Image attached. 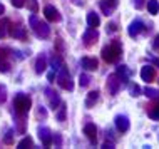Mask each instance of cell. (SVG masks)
Listing matches in <instances>:
<instances>
[{"label":"cell","mask_w":159,"mask_h":149,"mask_svg":"<svg viewBox=\"0 0 159 149\" xmlns=\"http://www.w3.org/2000/svg\"><path fill=\"white\" fill-rule=\"evenodd\" d=\"M121 54H122V49H121V44L119 42H112V44L106 45L102 49V59L107 62V64H114L121 59Z\"/></svg>","instance_id":"6da1fadb"},{"label":"cell","mask_w":159,"mask_h":149,"mask_svg":"<svg viewBox=\"0 0 159 149\" xmlns=\"http://www.w3.org/2000/svg\"><path fill=\"white\" fill-rule=\"evenodd\" d=\"M29 24H30L32 30L35 32V35L40 37V39H47V37L50 35V27L45 22L39 20L37 15H30V17H29Z\"/></svg>","instance_id":"7a4b0ae2"},{"label":"cell","mask_w":159,"mask_h":149,"mask_svg":"<svg viewBox=\"0 0 159 149\" xmlns=\"http://www.w3.org/2000/svg\"><path fill=\"white\" fill-rule=\"evenodd\" d=\"M30 106H32V101H30V97H29V96L22 94V92L15 96V99H14V107H15V112H17V114L25 116V114L29 112V109H30Z\"/></svg>","instance_id":"3957f363"},{"label":"cell","mask_w":159,"mask_h":149,"mask_svg":"<svg viewBox=\"0 0 159 149\" xmlns=\"http://www.w3.org/2000/svg\"><path fill=\"white\" fill-rule=\"evenodd\" d=\"M57 84L62 89H66V91H72V89H74V82H72L70 75H69V70H67L66 64L57 70Z\"/></svg>","instance_id":"277c9868"},{"label":"cell","mask_w":159,"mask_h":149,"mask_svg":"<svg viewBox=\"0 0 159 149\" xmlns=\"http://www.w3.org/2000/svg\"><path fill=\"white\" fill-rule=\"evenodd\" d=\"M122 86V82H121V79L117 77L116 74L112 75H109V79H107V89H109V92H111V96H116L119 92V89H121Z\"/></svg>","instance_id":"5b68a950"},{"label":"cell","mask_w":159,"mask_h":149,"mask_svg":"<svg viewBox=\"0 0 159 149\" xmlns=\"http://www.w3.org/2000/svg\"><path fill=\"white\" fill-rule=\"evenodd\" d=\"M44 15L49 22H61V19H62L61 14H59V10L54 5H47L44 8Z\"/></svg>","instance_id":"8992f818"},{"label":"cell","mask_w":159,"mask_h":149,"mask_svg":"<svg viewBox=\"0 0 159 149\" xmlns=\"http://www.w3.org/2000/svg\"><path fill=\"white\" fill-rule=\"evenodd\" d=\"M39 138H40L44 147H49L52 144V133L49 127H39Z\"/></svg>","instance_id":"52a82bcc"},{"label":"cell","mask_w":159,"mask_h":149,"mask_svg":"<svg viewBox=\"0 0 159 149\" xmlns=\"http://www.w3.org/2000/svg\"><path fill=\"white\" fill-rule=\"evenodd\" d=\"M82 39H84V42H85V45H92L94 42H97V39H99L97 29H89V30H85Z\"/></svg>","instance_id":"ba28073f"},{"label":"cell","mask_w":159,"mask_h":149,"mask_svg":"<svg viewBox=\"0 0 159 149\" xmlns=\"http://www.w3.org/2000/svg\"><path fill=\"white\" fill-rule=\"evenodd\" d=\"M141 77H143V80H146V82H152L154 77H156L154 67L152 65H144L143 69H141Z\"/></svg>","instance_id":"9c48e42d"},{"label":"cell","mask_w":159,"mask_h":149,"mask_svg":"<svg viewBox=\"0 0 159 149\" xmlns=\"http://www.w3.org/2000/svg\"><path fill=\"white\" fill-rule=\"evenodd\" d=\"M101 8L104 12V15H111V12L117 7V0H101Z\"/></svg>","instance_id":"30bf717a"},{"label":"cell","mask_w":159,"mask_h":149,"mask_svg":"<svg viewBox=\"0 0 159 149\" xmlns=\"http://www.w3.org/2000/svg\"><path fill=\"white\" fill-rule=\"evenodd\" d=\"M116 127L119 133H126L129 131V119L126 116H117L116 117Z\"/></svg>","instance_id":"8fae6325"},{"label":"cell","mask_w":159,"mask_h":149,"mask_svg":"<svg viewBox=\"0 0 159 149\" xmlns=\"http://www.w3.org/2000/svg\"><path fill=\"white\" fill-rule=\"evenodd\" d=\"M8 49H0V72H7L10 69V64L7 62Z\"/></svg>","instance_id":"7c38bea8"},{"label":"cell","mask_w":159,"mask_h":149,"mask_svg":"<svg viewBox=\"0 0 159 149\" xmlns=\"http://www.w3.org/2000/svg\"><path fill=\"white\" fill-rule=\"evenodd\" d=\"M80 65H82L85 70H96L97 69V59L82 57V59H80Z\"/></svg>","instance_id":"4fadbf2b"},{"label":"cell","mask_w":159,"mask_h":149,"mask_svg":"<svg viewBox=\"0 0 159 149\" xmlns=\"http://www.w3.org/2000/svg\"><path fill=\"white\" fill-rule=\"evenodd\" d=\"M84 134L87 136L89 139H91V142H96V139H97V129H96V126L94 124H85L84 126Z\"/></svg>","instance_id":"5bb4252c"},{"label":"cell","mask_w":159,"mask_h":149,"mask_svg":"<svg viewBox=\"0 0 159 149\" xmlns=\"http://www.w3.org/2000/svg\"><path fill=\"white\" fill-rule=\"evenodd\" d=\"M144 29V24L141 22V20H134V22H132L131 25H129V35L131 37H136L137 34H141V30H143Z\"/></svg>","instance_id":"9a60e30c"},{"label":"cell","mask_w":159,"mask_h":149,"mask_svg":"<svg viewBox=\"0 0 159 149\" xmlns=\"http://www.w3.org/2000/svg\"><path fill=\"white\" fill-rule=\"evenodd\" d=\"M87 24L91 29H97L99 24H101V19H99V15L96 14V12H89L87 14Z\"/></svg>","instance_id":"2e32d148"},{"label":"cell","mask_w":159,"mask_h":149,"mask_svg":"<svg viewBox=\"0 0 159 149\" xmlns=\"http://www.w3.org/2000/svg\"><path fill=\"white\" fill-rule=\"evenodd\" d=\"M45 69H47V59H45V55H39L37 62H35V72H37V74H42Z\"/></svg>","instance_id":"e0dca14e"},{"label":"cell","mask_w":159,"mask_h":149,"mask_svg":"<svg viewBox=\"0 0 159 149\" xmlns=\"http://www.w3.org/2000/svg\"><path fill=\"white\" fill-rule=\"evenodd\" d=\"M47 97H49L50 99V107H52L54 111L59 107V104H61V99H59V96H57V92H52V91H49V89H47Z\"/></svg>","instance_id":"ac0fdd59"},{"label":"cell","mask_w":159,"mask_h":149,"mask_svg":"<svg viewBox=\"0 0 159 149\" xmlns=\"http://www.w3.org/2000/svg\"><path fill=\"white\" fill-rule=\"evenodd\" d=\"M116 75L121 79V82H127V80H129V70H127V67L126 65H119Z\"/></svg>","instance_id":"d6986e66"},{"label":"cell","mask_w":159,"mask_h":149,"mask_svg":"<svg viewBox=\"0 0 159 149\" xmlns=\"http://www.w3.org/2000/svg\"><path fill=\"white\" fill-rule=\"evenodd\" d=\"M97 99H99V92L97 91L89 92L87 99H85V107H94V104L97 102Z\"/></svg>","instance_id":"ffe728a7"},{"label":"cell","mask_w":159,"mask_h":149,"mask_svg":"<svg viewBox=\"0 0 159 149\" xmlns=\"http://www.w3.org/2000/svg\"><path fill=\"white\" fill-rule=\"evenodd\" d=\"M148 10L151 15H156L159 12V2L157 0H148Z\"/></svg>","instance_id":"44dd1931"},{"label":"cell","mask_w":159,"mask_h":149,"mask_svg":"<svg viewBox=\"0 0 159 149\" xmlns=\"http://www.w3.org/2000/svg\"><path fill=\"white\" fill-rule=\"evenodd\" d=\"M10 34H12V37H19V39H25V32H24V29L22 27H12V30H10Z\"/></svg>","instance_id":"7402d4cb"},{"label":"cell","mask_w":159,"mask_h":149,"mask_svg":"<svg viewBox=\"0 0 159 149\" xmlns=\"http://www.w3.org/2000/svg\"><path fill=\"white\" fill-rule=\"evenodd\" d=\"M148 116L151 119H154V121H159V104L152 106L151 109H148Z\"/></svg>","instance_id":"603a6c76"},{"label":"cell","mask_w":159,"mask_h":149,"mask_svg":"<svg viewBox=\"0 0 159 149\" xmlns=\"http://www.w3.org/2000/svg\"><path fill=\"white\" fill-rule=\"evenodd\" d=\"M32 146H34V141H32V138H30V136L24 138L22 141H20L19 144H17V147H19V149H24V147H32Z\"/></svg>","instance_id":"cb8c5ba5"},{"label":"cell","mask_w":159,"mask_h":149,"mask_svg":"<svg viewBox=\"0 0 159 149\" xmlns=\"http://www.w3.org/2000/svg\"><path fill=\"white\" fill-rule=\"evenodd\" d=\"M144 94L148 96V97H151V99H154V101H159V91H156V89L146 87L144 89Z\"/></svg>","instance_id":"d4e9b609"},{"label":"cell","mask_w":159,"mask_h":149,"mask_svg":"<svg viewBox=\"0 0 159 149\" xmlns=\"http://www.w3.org/2000/svg\"><path fill=\"white\" fill-rule=\"evenodd\" d=\"M8 20L7 19H2L0 20V39H3V37L7 35V29H8Z\"/></svg>","instance_id":"484cf974"},{"label":"cell","mask_w":159,"mask_h":149,"mask_svg":"<svg viewBox=\"0 0 159 149\" xmlns=\"http://www.w3.org/2000/svg\"><path fill=\"white\" fill-rule=\"evenodd\" d=\"M50 62H52V67H54V70H59L61 67L64 65V62L61 61V57L59 55H54L52 59H50Z\"/></svg>","instance_id":"4316f807"},{"label":"cell","mask_w":159,"mask_h":149,"mask_svg":"<svg viewBox=\"0 0 159 149\" xmlns=\"http://www.w3.org/2000/svg\"><path fill=\"white\" fill-rule=\"evenodd\" d=\"M79 84H80V87H87L89 84H91V77H89L87 74H80L79 75Z\"/></svg>","instance_id":"83f0119b"},{"label":"cell","mask_w":159,"mask_h":149,"mask_svg":"<svg viewBox=\"0 0 159 149\" xmlns=\"http://www.w3.org/2000/svg\"><path fill=\"white\" fill-rule=\"evenodd\" d=\"M57 119H59V121H66V104H61V109H59Z\"/></svg>","instance_id":"f1b7e54d"},{"label":"cell","mask_w":159,"mask_h":149,"mask_svg":"<svg viewBox=\"0 0 159 149\" xmlns=\"http://www.w3.org/2000/svg\"><path fill=\"white\" fill-rule=\"evenodd\" d=\"M5 101H7V89H5V86L0 84V104L5 102Z\"/></svg>","instance_id":"f546056e"},{"label":"cell","mask_w":159,"mask_h":149,"mask_svg":"<svg viewBox=\"0 0 159 149\" xmlns=\"http://www.w3.org/2000/svg\"><path fill=\"white\" fill-rule=\"evenodd\" d=\"M29 5H30V12H32V14H37V12H39L37 0H29Z\"/></svg>","instance_id":"4dcf8cb0"},{"label":"cell","mask_w":159,"mask_h":149,"mask_svg":"<svg viewBox=\"0 0 159 149\" xmlns=\"http://www.w3.org/2000/svg\"><path fill=\"white\" fill-rule=\"evenodd\" d=\"M52 142H55V146H57V147H61V144H62V138H61V134L52 136Z\"/></svg>","instance_id":"1f68e13d"},{"label":"cell","mask_w":159,"mask_h":149,"mask_svg":"<svg viewBox=\"0 0 159 149\" xmlns=\"http://www.w3.org/2000/svg\"><path fill=\"white\" fill-rule=\"evenodd\" d=\"M12 5L17 7V8H22L25 5V0H12Z\"/></svg>","instance_id":"d6a6232c"},{"label":"cell","mask_w":159,"mask_h":149,"mask_svg":"<svg viewBox=\"0 0 159 149\" xmlns=\"http://www.w3.org/2000/svg\"><path fill=\"white\" fill-rule=\"evenodd\" d=\"M131 94L137 97V96L141 94V87H139V86H132V87H131Z\"/></svg>","instance_id":"836d02e7"},{"label":"cell","mask_w":159,"mask_h":149,"mask_svg":"<svg viewBox=\"0 0 159 149\" xmlns=\"http://www.w3.org/2000/svg\"><path fill=\"white\" fill-rule=\"evenodd\" d=\"M12 134H14L12 131H8V133H7V136H5V144H12Z\"/></svg>","instance_id":"e575fe53"},{"label":"cell","mask_w":159,"mask_h":149,"mask_svg":"<svg viewBox=\"0 0 159 149\" xmlns=\"http://www.w3.org/2000/svg\"><path fill=\"white\" fill-rule=\"evenodd\" d=\"M149 61H151V64H152V65L159 67V57H151V59H149Z\"/></svg>","instance_id":"d590c367"},{"label":"cell","mask_w":159,"mask_h":149,"mask_svg":"<svg viewBox=\"0 0 159 149\" xmlns=\"http://www.w3.org/2000/svg\"><path fill=\"white\" fill-rule=\"evenodd\" d=\"M152 49H154V50H159V35L156 37V39H154V44H152Z\"/></svg>","instance_id":"8d00e7d4"},{"label":"cell","mask_w":159,"mask_h":149,"mask_svg":"<svg viewBox=\"0 0 159 149\" xmlns=\"http://www.w3.org/2000/svg\"><path fill=\"white\" fill-rule=\"evenodd\" d=\"M39 116H42V117H47V111H45L44 107H42V106H40V109H39Z\"/></svg>","instance_id":"74e56055"},{"label":"cell","mask_w":159,"mask_h":149,"mask_svg":"<svg viewBox=\"0 0 159 149\" xmlns=\"http://www.w3.org/2000/svg\"><path fill=\"white\" fill-rule=\"evenodd\" d=\"M109 30H111V32L116 30V24H109V25H107V32H109Z\"/></svg>","instance_id":"f35d334b"},{"label":"cell","mask_w":159,"mask_h":149,"mask_svg":"<svg viewBox=\"0 0 159 149\" xmlns=\"http://www.w3.org/2000/svg\"><path fill=\"white\" fill-rule=\"evenodd\" d=\"M136 8H141V7H143V0H136Z\"/></svg>","instance_id":"ab89813d"},{"label":"cell","mask_w":159,"mask_h":149,"mask_svg":"<svg viewBox=\"0 0 159 149\" xmlns=\"http://www.w3.org/2000/svg\"><path fill=\"white\" fill-rule=\"evenodd\" d=\"M54 77H55V74H54V72H50V74H49V80H50V82H54Z\"/></svg>","instance_id":"60d3db41"},{"label":"cell","mask_w":159,"mask_h":149,"mask_svg":"<svg viewBox=\"0 0 159 149\" xmlns=\"http://www.w3.org/2000/svg\"><path fill=\"white\" fill-rule=\"evenodd\" d=\"M3 12H5V8H3V5H2V3H0V15H2Z\"/></svg>","instance_id":"b9f144b4"}]
</instances>
